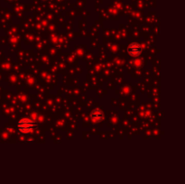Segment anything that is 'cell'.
<instances>
[{"instance_id":"6da1fadb","label":"cell","mask_w":185,"mask_h":184,"mask_svg":"<svg viewBox=\"0 0 185 184\" xmlns=\"http://www.w3.org/2000/svg\"><path fill=\"white\" fill-rule=\"evenodd\" d=\"M35 126V124L34 122L29 120V119H22L20 120L18 124H17V127H18V130L23 132V133H27V132H30L31 130H33Z\"/></svg>"},{"instance_id":"7a4b0ae2","label":"cell","mask_w":185,"mask_h":184,"mask_svg":"<svg viewBox=\"0 0 185 184\" xmlns=\"http://www.w3.org/2000/svg\"><path fill=\"white\" fill-rule=\"evenodd\" d=\"M141 52H142L141 46L137 43H133L128 47V53L132 56H137L138 54H140Z\"/></svg>"},{"instance_id":"3957f363","label":"cell","mask_w":185,"mask_h":184,"mask_svg":"<svg viewBox=\"0 0 185 184\" xmlns=\"http://www.w3.org/2000/svg\"><path fill=\"white\" fill-rule=\"evenodd\" d=\"M90 118H91L95 122H99V121L103 118V113H102L100 110L96 109V110H94V111L91 113Z\"/></svg>"}]
</instances>
